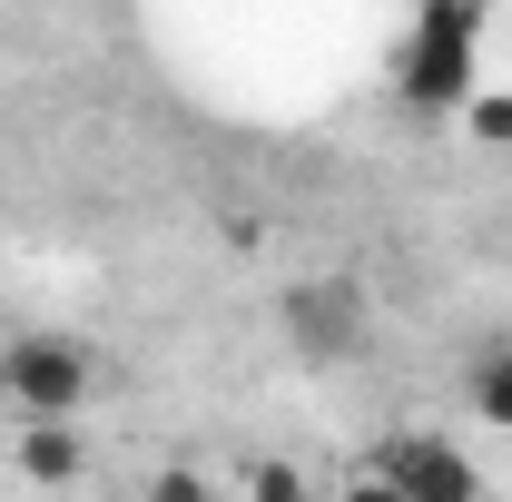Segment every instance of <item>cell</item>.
Returning a JSON list of instances; mask_svg holds the SVG:
<instances>
[{
  "instance_id": "obj_1",
  "label": "cell",
  "mask_w": 512,
  "mask_h": 502,
  "mask_svg": "<svg viewBox=\"0 0 512 502\" xmlns=\"http://www.w3.org/2000/svg\"><path fill=\"white\" fill-rule=\"evenodd\" d=\"M483 40H493L483 0H424L394 40V99L414 119H463L483 99Z\"/></svg>"
},
{
  "instance_id": "obj_2",
  "label": "cell",
  "mask_w": 512,
  "mask_h": 502,
  "mask_svg": "<svg viewBox=\"0 0 512 502\" xmlns=\"http://www.w3.org/2000/svg\"><path fill=\"white\" fill-rule=\"evenodd\" d=\"M0 404H10V424H79L99 404V355L60 325H30L0 345Z\"/></svg>"
},
{
  "instance_id": "obj_3",
  "label": "cell",
  "mask_w": 512,
  "mask_h": 502,
  "mask_svg": "<svg viewBox=\"0 0 512 502\" xmlns=\"http://www.w3.org/2000/svg\"><path fill=\"white\" fill-rule=\"evenodd\" d=\"M276 325H286V345H296L306 365H355V355L375 345V296H365L355 276H296V286L276 296Z\"/></svg>"
},
{
  "instance_id": "obj_4",
  "label": "cell",
  "mask_w": 512,
  "mask_h": 502,
  "mask_svg": "<svg viewBox=\"0 0 512 502\" xmlns=\"http://www.w3.org/2000/svg\"><path fill=\"white\" fill-rule=\"evenodd\" d=\"M365 473H375L394 502H483V473H473V453H463L453 434H434V424L394 434L375 463H365Z\"/></svg>"
},
{
  "instance_id": "obj_5",
  "label": "cell",
  "mask_w": 512,
  "mask_h": 502,
  "mask_svg": "<svg viewBox=\"0 0 512 502\" xmlns=\"http://www.w3.org/2000/svg\"><path fill=\"white\" fill-rule=\"evenodd\" d=\"M10 463H20L30 483H50V493H60V483L89 473V443H79V424H20V434H10Z\"/></svg>"
},
{
  "instance_id": "obj_6",
  "label": "cell",
  "mask_w": 512,
  "mask_h": 502,
  "mask_svg": "<svg viewBox=\"0 0 512 502\" xmlns=\"http://www.w3.org/2000/svg\"><path fill=\"white\" fill-rule=\"evenodd\" d=\"M463 404H473L493 434H512V335H493V345L463 365Z\"/></svg>"
},
{
  "instance_id": "obj_7",
  "label": "cell",
  "mask_w": 512,
  "mask_h": 502,
  "mask_svg": "<svg viewBox=\"0 0 512 502\" xmlns=\"http://www.w3.org/2000/svg\"><path fill=\"white\" fill-rule=\"evenodd\" d=\"M247 502H306V473H296L286 453H266V463L247 473Z\"/></svg>"
},
{
  "instance_id": "obj_8",
  "label": "cell",
  "mask_w": 512,
  "mask_h": 502,
  "mask_svg": "<svg viewBox=\"0 0 512 502\" xmlns=\"http://www.w3.org/2000/svg\"><path fill=\"white\" fill-rule=\"evenodd\" d=\"M463 128H473L483 148H512V89H483V99L463 109Z\"/></svg>"
},
{
  "instance_id": "obj_9",
  "label": "cell",
  "mask_w": 512,
  "mask_h": 502,
  "mask_svg": "<svg viewBox=\"0 0 512 502\" xmlns=\"http://www.w3.org/2000/svg\"><path fill=\"white\" fill-rule=\"evenodd\" d=\"M148 502H217V493H207V473H188V463H168V473L148 483Z\"/></svg>"
},
{
  "instance_id": "obj_10",
  "label": "cell",
  "mask_w": 512,
  "mask_h": 502,
  "mask_svg": "<svg viewBox=\"0 0 512 502\" xmlns=\"http://www.w3.org/2000/svg\"><path fill=\"white\" fill-rule=\"evenodd\" d=\"M345 502H394V493H384L375 473H355V483H345Z\"/></svg>"
}]
</instances>
